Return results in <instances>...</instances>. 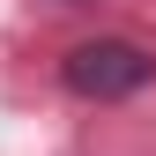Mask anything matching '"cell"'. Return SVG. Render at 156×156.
Segmentation results:
<instances>
[{"label": "cell", "instance_id": "6da1fadb", "mask_svg": "<svg viewBox=\"0 0 156 156\" xmlns=\"http://www.w3.org/2000/svg\"><path fill=\"white\" fill-rule=\"evenodd\" d=\"M60 82L82 104H126V97H141L156 82V52L134 45V37H82L60 60Z\"/></svg>", "mask_w": 156, "mask_h": 156}, {"label": "cell", "instance_id": "7a4b0ae2", "mask_svg": "<svg viewBox=\"0 0 156 156\" xmlns=\"http://www.w3.org/2000/svg\"><path fill=\"white\" fill-rule=\"evenodd\" d=\"M52 8H89V0H52Z\"/></svg>", "mask_w": 156, "mask_h": 156}]
</instances>
